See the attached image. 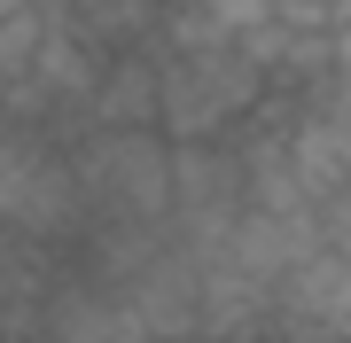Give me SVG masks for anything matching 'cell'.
<instances>
[{"label":"cell","mask_w":351,"mask_h":343,"mask_svg":"<svg viewBox=\"0 0 351 343\" xmlns=\"http://www.w3.org/2000/svg\"><path fill=\"white\" fill-rule=\"evenodd\" d=\"M47 31H55V16L39 8V0H24L16 16H0V86H8V78H24V71L39 63Z\"/></svg>","instance_id":"obj_6"},{"label":"cell","mask_w":351,"mask_h":343,"mask_svg":"<svg viewBox=\"0 0 351 343\" xmlns=\"http://www.w3.org/2000/svg\"><path fill=\"white\" fill-rule=\"evenodd\" d=\"M274 305H281V328H297V335H351V250L343 242L304 250Z\"/></svg>","instance_id":"obj_4"},{"label":"cell","mask_w":351,"mask_h":343,"mask_svg":"<svg viewBox=\"0 0 351 343\" xmlns=\"http://www.w3.org/2000/svg\"><path fill=\"white\" fill-rule=\"evenodd\" d=\"M265 63L242 47H172L164 55V133L172 140H219L226 125L258 117L265 102Z\"/></svg>","instance_id":"obj_2"},{"label":"cell","mask_w":351,"mask_h":343,"mask_svg":"<svg viewBox=\"0 0 351 343\" xmlns=\"http://www.w3.org/2000/svg\"><path fill=\"white\" fill-rule=\"evenodd\" d=\"M86 211L110 227H172V133L164 125H86L78 149Z\"/></svg>","instance_id":"obj_1"},{"label":"cell","mask_w":351,"mask_h":343,"mask_svg":"<svg viewBox=\"0 0 351 343\" xmlns=\"http://www.w3.org/2000/svg\"><path fill=\"white\" fill-rule=\"evenodd\" d=\"M211 16H219V24L242 39L250 24H265V16H281V8H274V0H211Z\"/></svg>","instance_id":"obj_7"},{"label":"cell","mask_w":351,"mask_h":343,"mask_svg":"<svg viewBox=\"0 0 351 343\" xmlns=\"http://www.w3.org/2000/svg\"><path fill=\"white\" fill-rule=\"evenodd\" d=\"M86 188H78V156H55L39 125H0V227L16 242H55L78 227Z\"/></svg>","instance_id":"obj_3"},{"label":"cell","mask_w":351,"mask_h":343,"mask_svg":"<svg viewBox=\"0 0 351 343\" xmlns=\"http://www.w3.org/2000/svg\"><path fill=\"white\" fill-rule=\"evenodd\" d=\"M86 125H164V63H149L141 47L110 55L86 94Z\"/></svg>","instance_id":"obj_5"},{"label":"cell","mask_w":351,"mask_h":343,"mask_svg":"<svg viewBox=\"0 0 351 343\" xmlns=\"http://www.w3.org/2000/svg\"><path fill=\"white\" fill-rule=\"evenodd\" d=\"M16 8H24V0H0V16H16Z\"/></svg>","instance_id":"obj_10"},{"label":"cell","mask_w":351,"mask_h":343,"mask_svg":"<svg viewBox=\"0 0 351 343\" xmlns=\"http://www.w3.org/2000/svg\"><path fill=\"white\" fill-rule=\"evenodd\" d=\"M328 102H336V110L351 117V71H336V86H328Z\"/></svg>","instance_id":"obj_8"},{"label":"cell","mask_w":351,"mask_h":343,"mask_svg":"<svg viewBox=\"0 0 351 343\" xmlns=\"http://www.w3.org/2000/svg\"><path fill=\"white\" fill-rule=\"evenodd\" d=\"M39 8H47V16H86L94 0H39Z\"/></svg>","instance_id":"obj_9"}]
</instances>
